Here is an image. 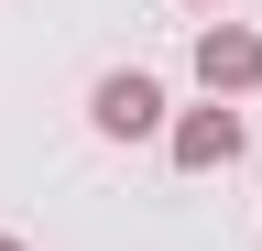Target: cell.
Instances as JSON below:
<instances>
[{
  "label": "cell",
  "mask_w": 262,
  "mask_h": 251,
  "mask_svg": "<svg viewBox=\"0 0 262 251\" xmlns=\"http://www.w3.org/2000/svg\"><path fill=\"white\" fill-rule=\"evenodd\" d=\"M241 109L229 99H208V109H186V120H164V153H175V175H229L241 164Z\"/></svg>",
  "instance_id": "obj_1"
},
{
  "label": "cell",
  "mask_w": 262,
  "mask_h": 251,
  "mask_svg": "<svg viewBox=\"0 0 262 251\" xmlns=\"http://www.w3.org/2000/svg\"><path fill=\"white\" fill-rule=\"evenodd\" d=\"M88 120H98L110 142H142V131H164V87H153L142 66H110V77L88 87Z\"/></svg>",
  "instance_id": "obj_2"
},
{
  "label": "cell",
  "mask_w": 262,
  "mask_h": 251,
  "mask_svg": "<svg viewBox=\"0 0 262 251\" xmlns=\"http://www.w3.org/2000/svg\"><path fill=\"white\" fill-rule=\"evenodd\" d=\"M196 77H208V99H251L262 87V33L251 22H208L196 33Z\"/></svg>",
  "instance_id": "obj_3"
},
{
  "label": "cell",
  "mask_w": 262,
  "mask_h": 251,
  "mask_svg": "<svg viewBox=\"0 0 262 251\" xmlns=\"http://www.w3.org/2000/svg\"><path fill=\"white\" fill-rule=\"evenodd\" d=\"M196 11H219V0H196Z\"/></svg>",
  "instance_id": "obj_4"
},
{
  "label": "cell",
  "mask_w": 262,
  "mask_h": 251,
  "mask_svg": "<svg viewBox=\"0 0 262 251\" xmlns=\"http://www.w3.org/2000/svg\"><path fill=\"white\" fill-rule=\"evenodd\" d=\"M0 251H22V240H0Z\"/></svg>",
  "instance_id": "obj_5"
}]
</instances>
